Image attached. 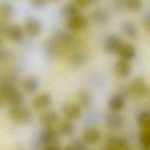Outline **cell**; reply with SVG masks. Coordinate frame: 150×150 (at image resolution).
<instances>
[{"label":"cell","instance_id":"cell-27","mask_svg":"<svg viewBox=\"0 0 150 150\" xmlns=\"http://www.w3.org/2000/svg\"><path fill=\"white\" fill-rule=\"evenodd\" d=\"M139 140L144 149L150 150V131L143 130L140 134Z\"/></svg>","mask_w":150,"mask_h":150},{"label":"cell","instance_id":"cell-18","mask_svg":"<svg viewBox=\"0 0 150 150\" xmlns=\"http://www.w3.org/2000/svg\"><path fill=\"white\" fill-rule=\"evenodd\" d=\"M76 129L75 124L72 121L66 119L61 121L57 125V131L59 135L63 137H69L74 134Z\"/></svg>","mask_w":150,"mask_h":150},{"label":"cell","instance_id":"cell-21","mask_svg":"<svg viewBox=\"0 0 150 150\" xmlns=\"http://www.w3.org/2000/svg\"><path fill=\"white\" fill-rule=\"evenodd\" d=\"M121 29L123 33L131 39H136L138 36V30L137 26L131 22L125 21L122 23Z\"/></svg>","mask_w":150,"mask_h":150},{"label":"cell","instance_id":"cell-5","mask_svg":"<svg viewBox=\"0 0 150 150\" xmlns=\"http://www.w3.org/2000/svg\"><path fill=\"white\" fill-rule=\"evenodd\" d=\"M148 86L145 81L141 77L133 79L129 83V90L134 97L140 98L145 96L148 93Z\"/></svg>","mask_w":150,"mask_h":150},{"label":"cell","instance_id":"cell-20","mask_svg":"<svg viewBox=\"0 0 150 150\" xmlns=\"http://www.w3.org/2000/svg\"><path fill=\"white\" fill-rule=\"evenodd\" d=\"M6 35L10 40L15 43L21 42L23 38V33L21 28L16 25L8 27L6 30Z\"/></svg>","mask_w":150,"mask_h":150},{"label":"cell","instance_id":"cell-33","mask_svg":"<svg viewBox=\"0 0 150 150\" xmlns=\"http://www.w3.org/2000/svg\"><path fill=\"white\" fill-rule=\"evenodd\" d=\"M91 1L92 0H76V2L79 6L83 8L87 6Z\"/></svg>","mask_w":150,"mask_h":150},{"label":"cell","instance_id":"cell-23","mask_svg":"<svg viewBox=\"0 0 150 150\" xmlns=\"http://www.w3.org/2000/svg\"><path fill=\"white\" fill-rule=\"evenodd\" d=\"M62 47L58 42L53 38L49 40L46 45V51L50 57L56 56Z\"/></svg>","mask_w":150,"mask_h":150},{"label":"cell","instance_id":"cell-19","mask_svg":"<svg viewBox=\"0 0 150 150\" xmlns=\"http://www.w3.org/2000/svg\"><path fill=\"white\" fill-rule=\"evenodd\" d=\"M106 148L109 149H129V144L127 141L120 138H110L106 142Z\"/></svg>","mask_w":150,"mask_h":150},{"label":"cell","instance_id":"cell-2","mask_svg":"<svg viewBox=\"0 0 150 150\" xmlns=\"http://www.w3.org/2000/svg\"><path fill=\"white\" fill-rule=\"evenodd\" d=\"M59 135L57 129H54L53 127H45L39 135V141L43 148L47 150L61 149Z\"/></svg>","mask_w":150,"mask_h":150},{"label":"cell","instance_id":"cell-15","mask_svg":"<svg viewBox=\"0 0 150 150\" xmlns=\"http://www.w3.org/2000/svg\"><path fill=\"white\" fill-rule=\"evenodd\" d=\"M117 54H118L121 59L129 60L133 59L136 54L135 47L129 43L122 42L120 46Z\"/></svg>","mask_w":150,"mask_h":150},{"label":"cell","instance_id":"cell-8","mask_svg":"<svg viewBox=\"0 0 150 150\" xmlns=\"http://www.w3.org/2000/svg\"><path fill=\"white\" fill-rule=\"evenodd\" d=\"M52 97L49 93H43L35 96L32 100L33 107L38 110H44L50 106Z\"/></svg>","mask_w":150,"mask_h":150},{"label":"cell","instance_id":"cell-30","mask_svg":"<svg viewBox=\"0 0 150 150\" xmlns=\"http://www.w3.org/2000/svg\"><path fill=\"white\" fill-rule=\"evenodd\" d=\"M79 13H80L79 12L78 9L74 6L71 5H69L67 6H65L62 11L63 15L65 17H67V18Z\"/></svg>","mask_w":150,"mask_h":150},{"label":"cell","instance_id":"cell-31","mask_svg":"<svg viewBox=\"0 0 150 150\" xmlns=\"http://www.w3.org/2000/svg\"><path fill=\"white\" fill-rule=\"evenodd\" d=\"M144 25L146 32L150 34V13L145 16L144 19Z\"/></svg>","mask_w":150,"mask_h":150},{"label":"cell","instance_id":"cell-7","mask_svg":"<svg viewBox=\"0 0 150 150\" xmlns=\"http://www.w3.org/2000/svg\"><path fill=\"white\" fill-rule=\"evenodd\" d=\"M59 120V114L52 110H44L39 115L40 123L45 127H52Z\"/></svg>","mask_w":150,"mask_h":150},{"label":"cell","instance_id":"cell-34","mask_svg":"<svg viewBox=\"0 0 150 150\" xmlns=\"http://www.w3.org/2000/svg\"><path fill=\"white\" fill-rule=\"evenodd\" d=\"M32 3L35 7L40 8L44 5L45 0H32Z\"/></svg>","mask_w":150,"mask_h":150},{"label":"cell","instance_id":"cell-9","mask_svg":"<svg viewBox=\"0 0 150 150\" xmlns=\"http://www.w3.org/2000/svg\"><path fill=\"white\" fill-rule=\"evenodd\" d=\"M53 38L58 42L62 47H73L76 44L74 38L70 33L59 30L55 33Z\"/></svg>","mask_w":150,"mask_h":150},{"label":"cell","instance_id":"cell-1","mask_svg":"<svg viewBox=\"0 0 150 150\" xmlns=\"http://www.w3.org/2000/svg\"><path fill=\"white\" fill-rule=\"evenodd\" d=\"M0 96L11 106L22 105L23 97L15 86L10 81L0 82Z\"/></svg>","mask_w":150,"mask_h":150},{"label":"cell","instance_id":"cell-12","mask_svg":"<svg viewBox=\"0 0 150 150\" xmlns=\"http://www.w3.org/2000/svg\"><path fill=\"white\" fill-rule=\"evenodd\" d=\"M122 41L116 35L108 36L104 42V50L109 54L117 53Z\"/></svg>","mask_w":150,"mask_h":150},{"label":"cell","instance_id":"cell-22","mask_svg":"<svg viewBox=\"0 0 150 150\" xmlns=\"http://www.w3.org/2000/svg\"><path fill=\"white\" fill-rule=\"evenodd\" d=\"M137 121L139 127L143 130L150 131V111H144L141 112L137 118Z\"/></svg>","mask_w":150,"mask_h":150},{"label":"cell","instance_id":"cell-35","mask_svg":"<svg viewBox=\"0 0 150 150\" xmlns=\"http://www.w3.org/2000/svg\"><path fill=\"white\" fill-rule=\"evenodd\" d=\"M7 51L1 50L0 51V59H4V58H6L8 56Z\"/></svg>","mask_w":150,"mask_h":150},{"label":"cell","instance_id":"cell-4","mask_svg":"<svg viewBox=\"0 0 150 150\" xmlns=\"http://www.w3.org/2000/svg\"><path fill=\"white\" fill-rule=\"evenodd\" d=\"M62 113L67 120L74 121L80 118L82 114V108L80 104L67 102L62 106Z\"/></svg>","mask_w":150,"mask_h":150},{"label":"cell","instance_id":"cell-25","mask_svg":"<svg viewBox=\"0 0 150 150\" xmlns=\"http://www.w3.org/2000/svg\"><path fill=\"white\" fill-rule=\"evenodd\" d=\"M65 149L68 150H86L88 149V144L83 138H76L67 144Z\"/></svg>","mask_w":150,"mask_h":150},{"label":"cell","instance_id":"cell-17","mask_svg":"<svg viewBox=\"0 0 150 150\" xmlns=\"http://www.w3.org/2000/svg\"><path fill=\"white\" fill-rule=\"evenodd\" d=\"M22 86L24 91L29 94L36 93L40 86L39 80L34 76L26 77L22 83Z\"/></svg>","mask_w":150,"mask_h":150},{"label":"cell","instance_id":"cell-16","mask_svg":"<svg viewBox=\"0 0 150 150\" xmlns=\"http://www.w3.org/2000/svg\"><path fill=\"white\" fill-rule=\"evenodd\" d=\"M125 105V98L121 94H115L108 100V105L110 110L112 112H119Z\"/></svg>","mask_w":150,"mask_h":150},{"label":"cell","instance_id":"cell-37","mask_svg":"<svg viewBox=\"0 0 150 150\" xmlns=\"http://www.w3.org/2000/svg\"><path fill=\"white\" fill-rule=\"evenodd\" d=\"M2 43V39H1V38H0V46L1 45Z\"/></svg>","mask_w":150,"mask_h":150},{"label":"cell","instance_id":"cell-28","mask_svg":"<svg viewBox=\"0 0 150 150\" xmlns=\"http://www.w3.org/2000/svg\"><path fill=\"white\" fill-rule=\"evenodd\" d=\"M93 19L100 23H105L108 21V18L106 13L101 10H97L93 12L91 15Z\"/></svg>","mask_w":150,"mask_h":150},{"label":"cell","instance_id":"cell-10","mask_svg":"<svg viewBox=\"0 0 150 150\" xmlns=\"http://www.w3.org/2000/svg\"><path fill=\"white\" fill-rule=\"evenodd\" d=\"M100 132L95 127L89 126L86 127L83 132V139L88 145H94L99 142Z\"/></svg>","mask_w":150,"mask_h":150},{"label":"cell","instance_id":"cell-36","mask_svg":"<svg viewBox=\"0 0 150 150\" xmlns=\"http://www.w3.org/2000/svg\"><path fill=\"white\" fill-rule=\"evenodd\" d=\"M3 99H2V98L0 96V108H2V105H3Z\"/></svg>","mask_w":150,"mask_h":150},{"label":"cell","instance_id":"cell-13","mask_svg":"<svg viewBox=\"0 0 150 150\" xmlns=\"http://www.w3.org/2000/svg\"><path fill=\"white\" fill-rule=\"evenodd\" d=\"M25 28L26 33L29 36L34 37L40 33L42 26L40 22L37 19L32 17L26 21Z\"/></svg>","mask_w":150,"mask_h":150},{"label":"cell","instance_id":"cell-24","mask_svg":"<svg viewBox=\"0 0 150 150\" xmlns=\"http://www.w3.org/2000/svg\"><path fill=\"white\" fill-rule=\"evenodd\" d=\"M87 60V55L81 52L73 53L69 58L70 64L74 66L79 67L84 65Z\"/></svg>","mask_w":150,"mask_h":150},{"label":"cell","instance_id":"cell-3","mask_svg":"<svg viewBox=\"0 0 150 150\" xmlns=\"http://www.w3.org/2000/svg\"><path fill=\"white\" fill-rule=\"evenodd\" d=\"M8 116L12 121L18 125H26L31 121L32 118L31 111L22 104L11 106Z\"/></svg>","mask_w":150,"mask_h":150},{"label":"cell","instance_id":"cell-6","mask_svg":"<svg viewBox=\"0 0 150 150\" xmlns=\"http://www.w3.org/2000/svg\"><path fill=\"white\" fill-rule=\"evenodd\" d=\"M87 19L80 13L67 18L66 22L67 28L71 32L82 30L87 27Z\"/></svg>","mask_w":150,"mask_h":150},{"label":"cell","instance_id":"cell-14","mask_svg":"<svg viewBox=\"0 0 150 150\" xmlns=\"http://www.w3.org/2000/svg\"><path fill=\"white\" fill-rule=\"evenodd\" d=\"M107 125L111 129H118L121 128L124 123L123 117L117 113V112H112L107 115L105 117Z\"/></svg>","mask_w":150,"mask_h":150},{"label":"cell","instance_id":"cell-11","mask_svg":"<svg viewBox=\"0 0 150 150\" xmlns=\"http://www.w3.org/2000/svg\"><path fill=\"white\" fill-rule=\"evenodd\" d=\"M114 71L120 78H125L129 76L131 72V66L128 60L121 59L116 62L114 66Z\"/></svg>","mask_w":150,"mask_h":150},{"label":"cell","instance_id":"cell-32","mask_svg":"<svg viewBox=\"0 0 150 150\" xmlns=\"http://www.w3.org/2000/svg\"><path fill=\"white\" fill-rule=\"evenodd\" d=\"M1 12L4 16H8L11 14V8L8 5H4L2 6Z\"/></svg>","mask_w":150,"mask_h":150},{"label":"cell","instance_id":"cell-26","mask_svg":"<svg viewBox=\"0 0 150 150\" xmlns=\"http://www.w3.org/2000/svg\"><path fill=\"white\" fill-rule=\"evenodd\" d=\"M79 104L83 107H87L91 103L92 97L91 94L86 90H81L77 96Z\"/></svg>","mask_w":150,"mask_h":150},{"label":"cell","instance_id":"cell-29","mask_svg":"<svg viewBox=\"0 0 150 150\" xmlns=\"http://www.w3.org/2000/svg\"><path fill=\"white\" fill-rule=\"evenodd\" d=\"M125 2L127 9L132 12L138 11L142 7L141 0H125Z\"/></svg>","mask_w":150,"mask_h":150}]
</instances>
